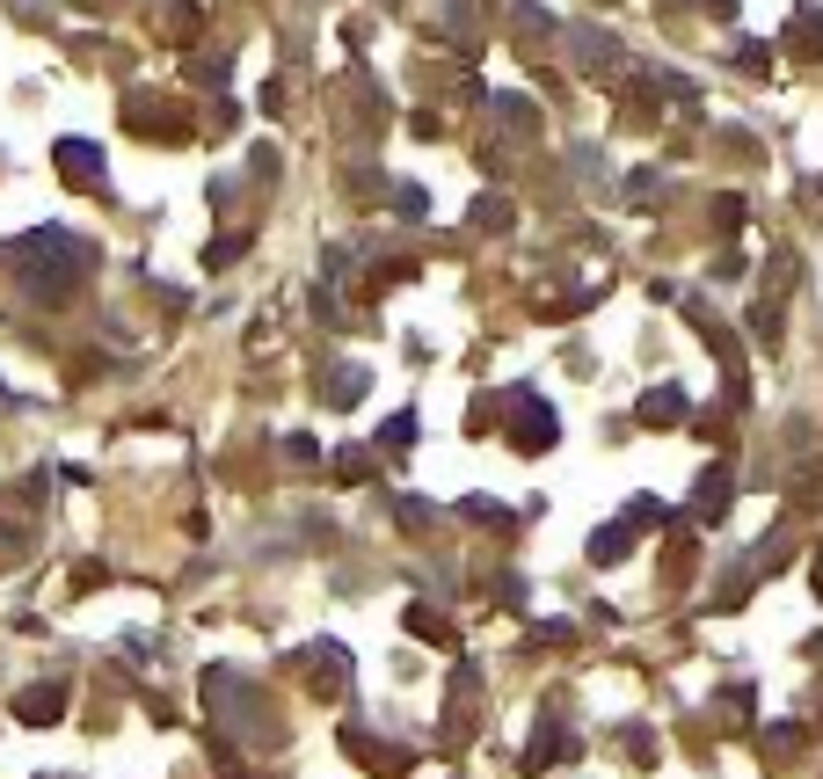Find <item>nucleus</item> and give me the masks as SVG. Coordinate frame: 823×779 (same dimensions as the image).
<instances>
[{"label": "nucleus", "instance_id": "obj_1", "mask_svg": "<svg viewBox=\"0 0 823 779\" xmlns=\"http://www.w3.org/2000/svg\"><path fill=\"white\" fill-rule=\"evenodd\" d=\"M59 168L88 175V183H81V190H95V175H103V154H95V146H59Z\"/></svg>", "mask_w": 823, "mask_h": 779}]
</instances>
